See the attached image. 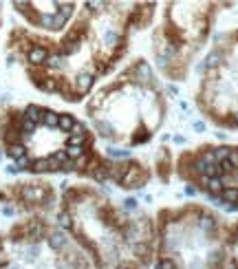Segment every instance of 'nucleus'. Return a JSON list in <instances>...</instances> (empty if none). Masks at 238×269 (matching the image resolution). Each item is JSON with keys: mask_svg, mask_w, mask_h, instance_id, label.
Listing matches in <instances>:
<instances>
[{"mask_svg": "<svg viewBox=\"0 0 238 269\" xmlns=\"http://www.w3.org/2000/svg\"><path fill=\"white\" fill-rule=\"evenodd\" d=\"M229 150H232V148H225V146H221V148H212V152H214V159H216V164H221V161H225V159L229 157Z\"/></svg>", "mask_w": 238, "mask_h": 269, "instance_id": "obj_5", "label": "nucleus"}, {"mask_svg": "<svg viewBox=\"0 0 238 269\" xmlns=\"http://www.w3.org/2000/svg\"><path fill=\"white\" fill-rule=\"evenodd\" d=\"M194 128L201 133V130H205V124H203V121H196V124H194Z\"/></svg>", "mask_w": 238, "mask_h": 269, "instance_id": "obj_8", "label": "nucleus"}, {"mask_svg": "<svg viewBox=\"0 0 238 269\" xmlns=\"http://www.w3.org/2000/svg\"><path fill=\"white\" fill-rule=\"evenodd\" d=\"M168 93H170V95H176V93H179V88H176V86H168Z\"/></svg>", "mask_w": 238, "mask_h": 269, "instance_id": "obj_9", "label": "nucleus"}, {"mask_svg": "<svg viewBox=\"0 0 238 269\" xmlns=\"http://www.w3.org/2000/svg\"><path fill=\"white\" fill-rule=\"evenodd\" d=\"M133 75L135 80H141V82H148V80H153V71H150V64L148 62H139L133 67Z\"/></svg>", "mask_w": 238, "mask_h": 269, "instance_id": "obj_1", "label": "nucleus"}, {"mask_svg": "<svg viewBox=\"0 0 238 269\" xmlns=\"http://www.w3.org/2000/svg\"><path fill=\"white\" fill-rule=\"evenodd\" d=\"M186 194H187V197H194V194H196V187H192V185H186Z\"/></svg>", "mask_w": 238, "mask_h": 269, "instance_id": "obj_7", "label": "nucleus"}, {"mask_svg": "<svg viewBox=\"0 0 238 269\" xmlns=\"http://www.w3.org/2000/svg\"><path fill=\"white\" fill-rule=\"evenodd\" d=\"M73 126H75V119H73L68 113H64V115H60V124H57V128L64 130V133H68V130H73Z\"/></svg>", "mask_w": 238, "mask_h": 269, "instance_id": "obj_4", "label": "nucleus"}, {"mask_svg": "<svg viewBox=\"0 0 238 269\" xmlns=\"http://www.w3.org/2000/svg\"><path fill=\"white\" fill-rule=\"evenodd\" d=\"M223 62V55H221V51H212L207 58H205V68H212L214 71L219 64Z\"/></svg>", "mask_w": 238, "mask_h": 269, "instance_id": "obj_3", "label": "nucleus"}, {"mask_svg": "<svg viewBox=\"0 0 238 269\" xmlns=\"http://www.w3.org/2000/svg\"><path fill=\"white\" fill-rule=\"evenodd\" d=\"M227 161H229V166H232L234 170H238V148H232V150H229Z\"/></svg>", "mask_w": 238, "mask_h": 269, "instance_id": "obj_6", "label": "nucleus"}, {"mask_svg": "<svg viewBox=\"0 0 238 269\" xmlns=\"http://www.w3.org/2000/svg\"><path fill=\"white\" fill-rule=\"evenodd\" d=\"M219 199H221L223 203H227V205H232V203H238V187H234V185L225 187L223 192H221Z\"/></svg>", "mask_w": 238, "mask_h": 269, "instance_id": "obj_2", "label": "nucleus"}]
</instances>
